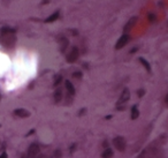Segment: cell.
<instances>
[{
	"label": "cell",
	"instance_id": "obj_1",
	"mask_svg": "<svg viewBox=\"0 0 168 158\" xmlns=\"http://www.w3.org/2000/svg\"><path fill=\"white\" fill-rule=\"evenodd\" d=\"M158 156H159V148H155L154 145H150L143 151V153L139 155L138 158H157Z\"/></svg>",
	"mask_w": 168,
	"mask_h": 158
},
{
	"label": "cell",
	"instance_id": "obj_2",
	"mask_svg": "<svg viewBox=\"0 0 168 158\" xmlns=\"http://www.w3.org/2000/svg\"><path fill=\"white\" fill-rule=\"evenodd\" d=\"M113 144H114L115 149L119 150V151H124V150H126V140H124V137H122V136H116V137H114Z\"/></svg>",
	"mask_w": 168,
	"mask_h": 158
},
{
	"label": "cell",
	"instance_id": "obj_3",
	"mask_svg": "<svg viewBox=\"0 0 168 158\" xmlns=\"http://www.w3.org/2000/svg\"><path fill=\"white\" fill-rule=\"evenodd\" d=\"M78 55H79V52H78V49L76 47V46H74V47H71V50H70V52L67 54V62H70V64H73V62H75L76 60H77V58H78Z\"/></svg>",
	"mask_w": 168,
	"mask_h": 158
},
{
	"label": "cell",
	"instance_id": "obj_4",
	"mask_svg": "<svg viewBox=\"0 0 168 158\" xmlns=\"http://www.w3.org/2000/svg\"><path fill=\"white\" fill-rule=\"evenodd\" d=\"M129 98H130V91H129V89L126 88V89H123V91H122V93H121V96H120V98H119L116 105L120 106V105L126 104V103L129 101Z\"/></svg>",
	"mask_w": 168,
	"mask_h": 158
},
{
	"label": "cell",
	"instance_id": "obj_5",
	"mask_svg": "<svg viewBox=\"0 0 168 158\" xmlns=\"http://www.w3.org/2000/svg\"><path fill=\"white\" fill-rule=\"evenodd\" d=\"M129 39H130V36H129V35H127V34L122 35V36L118 39V42H116V44H115V49H116V50H121L122 47H124V46L128 44Z\"/></svg>",
	"mask_w": 168,
	"mask_h": 158
},
{
	"label": "cell",
	"instance_id": "obj_6",
	"mask_svg": "<svg viewBox=\"0 0 168 158\" xmlns=\"http://www.w3.org/2000/svg\"><path fill=\"white\" fill-rule=\"evenodd\" d=\"M38 153H39V145L37 143H32L29 147V149H28V156H26V158H36Z\"/></svg>",
	"mask_w": 168,
	"mask_h": 158
},
{
	"label": "cell",
	"instance_id": "obj_7",
	"mask_svg": "<svg viewBox=\"0 0 168 158\" xmlns=\"http://www.w3.org/2000/svg\"><path fill=\"white\" fill-rule=\"evenodd\" d=\"M65 84H66V89H67V92H68V95L69 96H75V93H76V90H75V87L73 85V83L70 82V81H66L65 82Z\"/></svg>",
	"mask_w": 168,
	"mask_h": 158
},
{
	"label": "cell",
	"instance_id": "obj_8",
	"mask_svg": "<svg viewBox=\"0 0 168 158\" xmlns=\"http://www.w3.org/2000/svg\"><path fill=\"white\" fill-rule=\"evenodd\" d=\"M14 114L17 115V117H20V118H28V117L30 115L29 111H26V110H24V109H16V110L14 111Z\"/></svg>",
	"mask_w": 168,
	"mask_h": 158
},
{
	"label": "cell",
	"instance_id": "obj_9",
	"mask_svg": "<svg viewBox=\"0 0 168 158\" xmlns=\"http://www.w3.org/2000/svg\"><path fill=\"white\" fill-rule=\"evenodd\" d=\"M136 21H137V17H132V19H130L129 21H128V23L124 25V28H123V31L124 33H128V31H130V29L134 27V24L136 23Z\"/></svg>",
	"mask_w": 168,
	"mask_h": 158
},
{
	"label": "cell",
	"instance_id": "obj_10",
	"mask_svg": "<svg viewBox=\"0 0 168 158\" xmlns=\"http://www.w3.org/2000/svg\"><path fill=\"white\" fill-rule=\"evenodd\" d=\"M0 34L3 36H7V35H11V34H15V29H12L9 27H3L1 30H0Z\"/></svg>",
	"mask_w": 168,
	"mask_h": 158
},
{
	"label": "cell",
	"instance_id": "obj_11",
	"mask_svg": "<svg viewBox=\"0 0 168 158\" xmlns=\"http://www.w3.org/2000/svg\"><path fill=\"white\" fill-rule=\"evenodd\" d=\"M61 99H62V89L59 88V89L55 90V92H54V102L59 103Z\"/></svg>",
	"mask_w": 168,
	"mask_h": 158
},
{
	"label": "cell",
	"instance_id": "obj_12",
	"mask_svg": "<svg viewBox=\"0 0 168 158\" xmlns=\"http://www.w3.org/2000/svg\"><path fill=\"white\" fill-rule=\"evenodd\" d=\"M59 15H60V13H59V12H55V13H53L52 15H50L47 19H45V22H46V23H50V22H54V21H57V20L59 19Z\"/></svg>",
	"mask_w": 168,
	"mask_h": 158
},
{
	"label": "cell",
	"instance_id": "obj_13",
	"mask_svg": "<svg viewBox=\"0 0 168 158\" xmlns=\"http://www.w3.org/2000/svg\"><path fill=\"white\" fill-rule=\"evenodd\" d=\"M138 60H139V62H141V64H142V65L145 67V69H146L149 73H151V65L149 64V61H147L146 59L142 58V57H141V58H138Z\"/></svg>",
	"mask_w": 168,
	"mask_h": 158
},
{
	"label": "cell",
	"instance_id": "obj_14",
	"mask_svg": "<svg viewBox=\"0 0 168 158\" xmlns=\"http://www.w3.org/2000/svg\"><path fill=\"white\" fill-rule=\"evenodd\" d=\"M138 117H139V110H138L137 105H134L132 109H131V119L136 120Z\"/></svg>",
	"mask_w": 168,
	"mask_h": 158
},
{
	"label": "cell",
	"instance_id": "obj_15",
	"mask_svg": "<svg viewBox=\"0 0 168 158\" xmlns=\"http://www.w3.org/2000/svg\"><path fill=\"white\" fill-rule=\"evenodd\" d=\"M113 156H114V152H113V150L109 149V148H107V149L103 152V155H101L103 158H112Z\"/></svg>",
	"mask_w": 168,
	"mask_h": 158
},
{
	"label": "cell",
	"instance_id": "obj_16",
	"mask_svg": "<svg viewBox=\"0 0 168 158\" xmlns=\"http://www.w3.org/2000/svg\"><path fill=\"white\" fill-rule=\"evenodd\" d=\"M61 157H62V152L60 149H57L52 155V158H61Z\"/></svg>",
	"mask_w": 168,
	"mask_h": 158
},
{
	"label": "cell",
	"instance_id": "obj_17",
	"mask_svg": "<svg viewBox=\"0 0 168 158\" xmlns=\"http://www.w3.org/2000/svg\"><path fill=\"white\" fill-rule=\"evenodd\" d=\"M61 81H62V76L61 75H57V76H55V81H54V87H58Z\"/></svg>",
	"mask_w": 168,
	"mask_h": 158
},
{
	"label": "cell",
	"instance_id": "obj_18",
	"mask_svg": "<svg viewBox=\"0 0 168 158\" xmlns=\"http://www.w3.org/2000/svg\"><path fill=\"white\" fill-rule=\"evenodd\" d=\"M68 45V41L66 39V38H62V47H61V51L63 52L65 50H66V46Z\"/></svg>",
	"mask_w": 168,
	"mask_h": 158
},
{
	"label": "cell",
	"instance_id": "obj_19",
	"mask_svg": "<svg viewBox=\"0 0 168 158\" xmlns=\"http://www.w3.org/2000/svg\"><path fill=\"white\" fill-rule=\"evenodd\" d=\"M137 93H138V97H142V96H144L145 90H144V89H139V90L137 91Z\"/></svg>",
	"mask_w": 168,
	"mask_h": 158
},
{
	"label": "cell",
	"instance_id": "obj_20",
	"mask_svg": "<svg viewBox=\"0 0 168 158\" xmlns=\"http://www.w3.org/2000/svg\"><path fill=\"white\" fill-rule=\"evenodd\" d=\"M73 76L74 77H77V79H81L82 77V73L81 72H75V73H73Z\"/></svg>",
	"mask_w": 168,
	"mask_h": 158
},
{
	"label": "cell",
	"instance_id": "obj_21",
	"mask_svg": "<svg viewBox=\"0 0 168 158\" xmlns=\"http://www.w3.org/2000/svg\"><path fill=\"white\" fill-rule=\"evenodd\" d=\"M149 20L150 21H154L155 20V15L154 14H149Z\"/></svg>",
	"mask_w": 168,
	"mask_h": 158
},
{
	"label": "cell",
	"instance_id": "obj_22",
	"mask_svg": "<svg viewBox=\"0 0 168 158\" xmlns=\"http://www.w3.org/2000/svg\"><path fill=\"white\" fill-rule=\"evenodd\" d=\"M0 158H8V156H7V153L4 151L1 155H0Z\"/></svg>",
	"mask_w": 168,
	"mask_h": 158
},
{
	"label": "cell",
	"instance_id": "obj_23",
	"mask_svg": "<svg viewBox=\"0 0 168 158\" xmlns=\"http://www.w3.org/2000/svg\"><path fill=\"white\" fill-rule=\"evenodd\" d=\"M51 1V0H43V3H42V5H45V4H48Z\"/></svg>",
	"mask_w": 168,
	"mask_h": 158
},
{
	"label": "cell",
	"instance_id": "obj_24",
	"mask_svg": "<svg viewBox=\"0 0 168 158\" xmlns=\"http://www.w3.org/2000/svg\"><path fill=\"white\" fill-rule=\"evenodd\" d=\"M166 104L168 105V93H167V96H166Z\"/></svg>",
	"mask_w": 168,
	"mask_h": 158
}]
</instances>
